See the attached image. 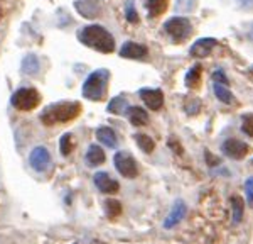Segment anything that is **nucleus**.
<instances>
[{
  "label": "nucleus",
  "instance_id": "nucleus-22",
  "mask_svg": "<svg viewBox=\"0 0 253 244\" xmlns=\"http://www.w3.org/2000/svg\"><path fill=\"white\" fill-rule=\"evenodd\" d=\"M135 141H137V146L142 149L144 153H152L154 148H156V144H154V141L150 139L147 134H135Z\"/></svg>",
  "mask_w": 253,
  "mask_h": 244
},
{
  "label": "nucleus",
  "instance_id": "nucleus-12",
  "mask_svg": "<svg viewBox=\"0 0 253 244\" xmlns=\"http://www.w3.org/2000/svg\"><path fill=\"white\" fill-rule=\"evenodd\" d=\"M120 56L122 58H128V60H144L147 56V48L142 46V44H137V43H125L120 50Z\"/></svg>",
  "mask_w": 253,
  "mask_h": 244
},
{
  "label": "nucleus",
  "instance_id": "nucleus-2",
  "mask_svg": "<svg viewBox=\"0 0 253 244\" xmlns=\"http://www.w3.org/2000/svg\"><path fill=\"white\" fill-rule=\"evenodd\" d=\"M81 112V105L78 102H58L54 105H49L41 116V121L46 125H52L56 122H69L78 117Z\"/></svg>",
  "mask_w": 253,
  "mask_h": 244
},
{
  "label": "nucleus",
  "instance_id": "nucleus-28",
  "mask_svg": "<svg viewBox=\"0 0 253 244\" xmlns=\"http://www.w3.org/2000/svg\"><path fill=\"white\" fill-rule=\"evenodd\" d=\"M126 20L132 24L138 22V15H137V10L133 9V5H132V0H128V3H126Z\"/></svg>",
  "mask_w": 253,
  "mask_h": 244
},
{
  "label": "nucleus",
  "instance_id": "nucleus-21",
  "mask_svg": "<svg viewBox=\"0 0 253 244\" xmlns=\"http://www.w3.org/2000/svg\"><path fill=\"white\" fill-rule=\"evenodd\" d=\"M126 105H128V104H126L125 97H115L113 100H110L107 111L110 114H124L125 111H128V107H126Z\"/></svg>",
  "mask_w": 253,
  "mask_h": 244
},
{
  "label": "nucleus",
  "instance_id": "nucleus-29",
  "mask_svg": "<svg viewBox=\"0 0 253 244\" xmlns=\"http://www.w3.org/2000/svg\"><path fill=\"white\" fill-rule=\"evenodd\" d=\"M245 192H247V197H248V203L253 205V177H250L245 183Z\"/></svg>",
  "mask_w": 253,
  "mask_h": 244
},
{
  "label": "nucleus",
  "instance_id": "nucleus-1",
  "mask_svg": "<svg viewBox=\"0 0 253 244\" xmlns=\"http://www.w3.org/2000/svg\"><path fill=\"white\" fill-rule=\"evenodd\" d=\"M78 39L84 46L93 48L100 53H112L115 50V39L110 32L101 26H86L78 32Z\"/></svg>",
  "mask_w": 253,
  "mask_h": 244
},
{
  "label": "nucleus",
  "instance_id": "nucleus-17",
  "mask_svg": "<svg viewBox=\"0 0 253 244\" xmlns=\"http://www.w3.org/2000/svg\"><path fill=\"white\" fill-rule=\"evenodd\" d=\"M103 161H105L103 149H101L100 146H96V144L89 146V149L86 151V163H88V165L89 166H98V165H101Z\"/></svg>",
  "mask_w": 253,
  "mask_h": 244
},
{
  "label": "nucleus",
  "instance_id": "nucleus-19",
  "mask_svg": "<svg viewBox=\"0 0 253 244\" xmlns=\"http://www.w3.org/2000/svg\"><path fill=\"white\" fill-rule=\"evenodd\" d=\"M199 83H201V66L196 64V66L191 68L186 75V85L189 88H198Z\"/></svg>",
  "mask_w": 253,
  "mask_h": 244
},
{
  "label": "nucleus",
  "instance_id": "nucleus-32",
  "mask_svg": "<svg viewBox=\"0 0 253 244\" xmlns=\"http://www.w3.org/2000/svg\"><path fill=\"white\" fill-rule=\"evenodd\" d=\"M236 2H240V5L245 7V9H252L253 7V0H236Z\"/></svg>",
  "mask_w": 253,
  "mask_h": 244
},
{
  "label": "nucleus",
  "instance_id": "nucleus-16",
  "mask_svg": "<svg viewBox=\"0 0 253 244\" xmlns=\"http://www.w3.org/2000/svg\"><path fill=\"white\" fill-rule=\"evenodd\" d=\"M167 5H169V0H147L145 9L149 10L150 17H159L161 14H164Z\"/></svg>",
  "mask_w": 253,
  "mask_h": 244
},
{
  "label": "nucleus",
  "instance_id": "nucleus-18",
  "mask_svg": "<svg viewBox=\"0 0 253 244\" xmlns=\"http://www.w3.org/2000/svg\"><path fill=\"white\" fill-rule=\"evenodd\" d=\"M128 119H130V122H132V125L140 127V125H145L147 122H149V116H147V112L142 107H130L128 109Z\"/></svg>",
  "mask_w": 253,
  "mask_h": 244
},
{
  "label": "nucleus",
  "instance_id": "nucleus-13",
  "mask_svg": "<svg viewBox=\"0 0 253 244\" xmlns=\"http://www.w3.org/2000/svg\"><path fill=\"white\" fill-rule=\"evenodd\" d=\"M214 46H216V41L211 38L198 39L193 46H191V56H194V58H205V56H210Z\"/></svg>",
  "mask_w": 253,
  "mask_h": 244
},
{
  "label": "nucleus",
  "instance_id": "nucleus-11",
  "mask_svg": "<svg viewBox=\"0 0 253 244\" xmlns=\"http://www.w3.org/2000/svg\"><path fill=\"white\" fill-rule=\"evenodd\" d=\"M75 7H76V10L86 19L98 17L101 12V5L98 0H78V2L75 3Z\"/></svg>",
  "mask_w": 253,
  "mask_h": 244
},
{
  "label": "nucleus",
  "instance_id": "nucleus-5",
  "mask_svg": "<svg viewBox=\"0 0 253 244\" xmlns=\"http://www.w3.org/2000/svg\"><path fill=\"white\" fill-rule=\"evenodd\" d=\"M164 29L174 41L181 43L191 34V22L186 17H172L164 24Z\"/></svg>",
  "mask_w": 253,
  "mask_h": 244
},
{
  "label": "nucleus",
  "instance_id": "nucleus-27",
  "mask_svg": "<svg viewBox=\"0 0 253 244\" xmlns=\"http://www.w3.org/2000/svg\"><path fill=\"white\" fill-rule=\"evenodd\" d=\"M107 212L110 214V217H115V215H118L122 212V205L118 200H107Z\"/></svg>",
  "mask_w": 253,
  "mask_h": 244
},
{
  "label": "nucleus",
  "instance_id": "nucleus-31",
  "mask_svg": "<svg viewBox=\"0 0 253 244\" xmlns=\"http://www.w3.org/2000/svg\"><path fill=\"white\" fill-rule=\"evenodd\" d=\"M206 158H208V165L210 166H213V165H218V158L216 156H211V153L210 151H206Z\"/></svg>",
  "mask_w": 253,
  "mask_h": 244
},
{
  "label": "nucleus",
  "instance_id": "nucleus-30",
  "mask_svg": "<svg viewBox=\"0 0 253 244\" xmlns=\"http://www.w3.org/2000/svg\"><path fill=\"white\" fill-rule=\"evenodd\" d=\"M213 80H214V83H219V85H226L228 83L226 76H224V73L221 70H218V71L213 73Z\"/></svg>",
  "mask_w": 253,
  "mask_h": 244
},
{
  "label": "nucleus",
  "instance_id": "nucleus-9",
  "mask_svg": "<svg viewBox=\"0 0 253 244\" xmlns=\"http://www.w3.org/2000/svg\"><path fill=\"white\" fill-rule=\"evenodd\" d=\"M140 97L150 111H159L164 104V93L157 90V88H142Z\"/></svg>",
  "mask_w": 253,
  "mask_h": 244
},
{
  "label": "nucleus",
  "instance_id": "nucleus-10",
  "mask_svg": "<svg viewBox=\"0 0 253 244\" xmlns=\"http://www.w3.org/2000/svg\"><path fill=\"white\" fill-rule=\"evenodd\" d=\"M95 185L98 186V190L103 193H117L120 185L118 182L113 180L107 172H98L95 175Z\"/></svg>",
  "mask_w": 253,
  "mask_h": 244
},
{
  "label": "nucleus",
  "instance_id": "nucleus-8",
  "mask_svg": "<svg viewBox=\"0 0 253 244\" xmlns=\"http://www.w3.org/2000/svg\"><path fill=\"white\" fill-rule=\"evenodd\" d=\"M223 153L231 160H242L248 154V144L240 139H228L221 146Z\"/></svg>",
  "mask_w": 253,
  "mask_h": 244
},
{
  "label": "nucleus",
  "instance_id": "nucleus-15",
  "mask_svg": "<svg viewBox=\"0 0 253 244\" xmlns=\"http://www.w3.org/2000/svg\"><path fill=\"white\" fill-rule=\"evenodd\" d=\"M96 137L101 144L108 146V148H115L117 146V134L112 127H100L96 131Z\"/></svg>",
  "mask_w": 253,
  "mask_h": 244
},
{
  "label": "nucleus",
  "instance_id": "nucleus-6",
  "mask_svg": "<svg viewBox=\"0 0 253 244\" xmlns=\"http://www.w3.org/2000/svg\"><path fill=\"white\" fill-rule=\"evenodd\" d=\"M115 168L118 170V173L125 178H135L138 175L135 160L125 151H120L115 154Z\"/></svg>",
  "mask_w": 253,
  "mask_h": 244
},
{
  "label": "nucleus",
  "instance_id": "nucleus-20",
  "mask_svg": "<svg viewBox=\"0 0 253 244\" xmlns=\"http://www.w3.org/2000/svg\"><path fill=\"white\" fill-rule=\"evenodd\" d=\"M22 71L27 75H38L39 71V60L34 55H27L22 61Z\"/></svg>",
  "mask_w": 253,
  "mask_h": 244
},
{
  "label": "nucleus",
  "instance_id": "nucleus-7",
  "mask_svg": "<svg viewBox=\"0 0 253 244\" xmlns=\"http://www.w3.org/2000/svg\"><path fill=\"white\" fill-rule=\"evenodd\" d=\"M29 165L36 172H46L49 168V165H51V154H49V151L44 146L34 148L29 156Z\"/></svg>",
  "mask_w": 253,
  "mask_h": 244
},
{
  "label": "nucleus",
  "instance_id": "nucleus-24",
  "mask_svg": "<svg viewBox=\"0 0 253 244\" xmlns=\"http://www.w3.org/2000/svg\"><path fill=\"white\" fill-rule=\"evenodd\" d=\"M231 207H233V222L238 224L243 217V207L245 203L240 197H231Z\"/></svg>",
  "mask_w": 253,
  "mask_h": 244
},
{
  "label": "nucleus",
  "instance_id": "nucleus-25",
  "mask_svg": "<svg viewBox=\"0 0 253 244\" xmlns=\"http://www.w3.org/2000/svg\"><path fill=\"white\" fill-rule=\"evenodd\" d=\"M71 151H73V136L71 134H64V136L61 137V154L68 156Z\"/></svg>",
  "mask_w": 253,
  "mask_h": 244
},
{
  "label": "nucleus",
  "instance_id": "nucleus-23",
  "mask_svg": "<svg viewBox=\"0 0 253 244\" xmlns=\"http://www.w3.org/2000/svg\"><path fill=\"white\" fill-rule=\"evenodd\" d=\"M214 93L223 104H231L233 102V93L228 90L224 85H219V83H214Z\"/></svg>",
  "mask_w": 253,
  "mask_h": 244
},
{
  "label": "nucleus",
  "instance_id": "nucleus-3",
  "mask_svg": "<svg viewBox=\"0 0 253 244\" xmlns=\"http://www.w3.org/2000/svg\"><path fill=\"white\" fill-rule=\"evenodd\" d=\"M110 71L108 70H96L88 76L83 83V97L88 100H101L105 97L108 87Z\"/></svg>",
  "mask_w": 253,
  "mask_h": 244
},
{
  "label": "nucleus",
  "instance_id": "nucleus-4",
  "mask_svg": "<svg viewBox=\"0 0 253 244\" xmlns=\"http://www.w3.org/2000/svg\"><path fill=\"white\" fill-rule=\"evenodd\" d=\"M10 102L17 111H32V109H36L39 105L41 95L36 88H19L12 95Z\"/></svg>",
  "mask_w": 253,
  "mask_h": 244
},
{
  "label": "nucleus",
  "instance_id": "nucleus-14",
  "mask_svg": "<svg viewBox=\"0 0 253 244\" xmlns=\"http://www.w3.org/2000/svg\"><path fill=\"white\" fill-rule=\"evenodd\" d=\"M184 215H186V205H184V202L182 200H177L174 203V207H172V210H170V214H169V217L166 219V222H164V227H172L175 226V224H179L184 219Z\"/></svg>",
  "mask_w": 253,
  "mask_h": 244
},
{
  "label": "nucleus",
  "instance_id": "nucleus-26",
  "mask_svg": "<svg viewBox=\"0 0 253 244\" xmlns=\"http://www.w3.org/2000/svg\"><path fill=\"white\" fill-rule=\"evenodd\" d=\"M242 131L247 134V136L253 137V114H245V116H243Z\"/></svg>",
  "mask_w": 253,
  "mask_h": 244
}]
</instances>
